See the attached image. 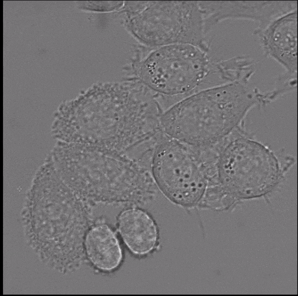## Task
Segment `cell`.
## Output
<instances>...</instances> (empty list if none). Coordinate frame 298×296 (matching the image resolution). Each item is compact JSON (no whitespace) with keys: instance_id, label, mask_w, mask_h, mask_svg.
Segmentation results:
<instances>
[{"instance_id":"6","label":"cell","mask_w":298,"mask_h":296,"mask_svg":"<svg viewBox=\"0 0 298 296\" xmlns=\"http://www.w3.org/2000/svg\"><path fill=\"white\" fill-rule=\"evenodd\" d=\"M150 171L157 189L169 200L188 209L199 207L208 179L193 147L162 131L153 149Z\"/></svg>"},{"instance_id":"5","label":"cell","mask_w":298,"mask_h":296,"mask_svg":"<svg viewBox=\"0 0 298 296\" xmlns=\"http://www.w3.org/2000/svg\"><path fill=\"white\" fill-rule=\"evenodd\" d=\"M121 11L125 29L146 47L187 44L210 52L199 1H125Z\"/></svg>"},{"instance_id":"9","label":"cell","mask_w":298,"mask_h":296,"mask_svg":"<svg viewBox=\"0 0 298 296\" xmlns=\"http://www.w3.org/2000/svg\"><path fill=\"white\" fill-rule=\"evenodd\" d=\"M118 230L131 252L143 256L152 251L157 243L156 225L149 215L139 208H130L118 217Z\"/></svg>"},{"instance_id":"3","label":"cell","mask_w":298,"mask_h":296,"mask_svg":"<svg viewBox=\"0 0 298 296\" xmlns=\"http://www.w3.org/2000/svg\"><path fill=\"white\" fill-rule=\"evenodd\" d=\"M149 48L133 61V74L155 95L164 111L197 92L229 83L224 60L214 61L196 46Z\"/></svg>"},{"instance_id":"11","label":"cell","mask_w":298,"mask_h":296,"mask_svg":"<svg viewBox=\"0 0 298 296\" xmlns=\"http://www.w3.org/2000/svg\"><path fill=\"white\" fill-rule=\"evenodd\" d=\"M297 89V72L285 71L276 78L273 88L267 91H260V107H266L271 103Z\"/></svg>"},{"instance_id":"1","label":"cell","mask_w":298,"mask_h":296,"mask_svg":"<svg viewBox=\"0 0 298 296\" xmlns=\"http://www.w3.org/2000/svg\"><path fill=\"white\" fill-rule=\"evenodd\" d=\"M90 104L88 141L98 148L137 160L153 147L162 131V105L136 79L98 85Z\"/></svg>"},{"instance_id":"4","label":"cell","mask_w":298,"mask_h":296,"mask_svg":"<svg viewBox=\"0 0 298 296\" xmlns=\"http://www.w3.org/2000/svg\"><path fill=\"white\" fill-rule=\"evenodd\" d=\"M296 163L284 151L256 139L245 125L219 144L217 184L238 205L277 191Z\"/></svg>"},{"instance_id":"8","label":"cell","mask_w":298,"mask_h":296,"mask_svg":"<svg viewBox=\"0 0 298 296\" xmlns=\"http://www.w3.org/2000/svg\"><path fill=\"white\" fill-rule=\"evenodd\" d=\"M253 33L266 57L278 63L285 71L297 72V9L262 28H256Z\"/></svg>"},{"instance_id":"7","label":"cell","mask_w":298,"mask_h":296,"mask_svg":"<svg viewBox=\"0 0 298 296\" xmlns=\"http://www.w3.org/2000/svg\"><path fill=\"white\" fill-rule=\"evenodd\" d=\"M207 34L220 22L245 20L262 28L277 17L297 9V1H199Z\"/></svg>"},{"instance_id":"10","label":"cell","mask_w":298,"mask_h":296,"mask_svg":"<svg viewBox=\"0 0 298 296\" xmlns=\"http://www.w3.org/2000/svg\"><path fill=\"white\" fill-rule=\"evenodd\" d=\"M84 246L88 259L101 271H113L121 264L123 254L119 242L106 224L92 227L85 236Z\"/></svg>"},{"instance_id":"2","label":"cell","mask_w":298,"mask_h":296,"mask_svg":"<svg viewBox=\"0 0 298 296\" xmlns=\"http://www.w3.org/2000/svg\"><path fill=\"white\" fill-rule=\"evenodd\" d=\"M259 90L235 82L197 92L164 112L162 131L191 147L214 146L245 125L249 111L259 107Z\"/></svg>"}]
</instances>
